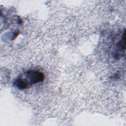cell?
Segmentation results:
<instances>
[{"instance_id": "cell-1", "label": "cell", "mask_w": 126, "mask_h": 126, "mask_svg": "<svg viewBox=\"0 0 126 126\" xmlns=\"http://www.w3.org/2000/svg\"><path fill=\"white\" fill-rule=\"evenodd\" d=\"M44 79V74L35 69H30L20 74L15 80L14 85L19 89L24 90L42 82Z\"/></svg>"}]
</instances>
